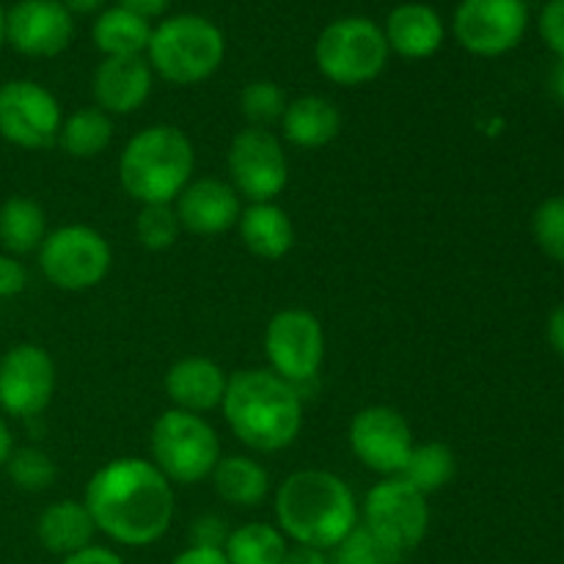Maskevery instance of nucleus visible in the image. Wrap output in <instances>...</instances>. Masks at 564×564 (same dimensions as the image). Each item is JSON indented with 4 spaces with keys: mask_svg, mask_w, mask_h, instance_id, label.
Returning a JSON list of instances; mask_svg holds the SVG:
<instances>
[{
    "mask_svg": "<svg viewBox=\"0 0 564 564\" xmlns=\"http://www.w3.org/2000/svg\"><path fill=\"white\" fill-rule=\"evenodd\" d=\"M402 556L405 554L386 545L364 523H358L339 545L330 549L328 564H402Z\"/></svg>",
    "mask_w": 564,
    "mask_h": 564,
    "instance_id": "nucleus-31",
    "label": "nucleus"
},
{
    "mask_svg": "<svg viewBox=\"0 0 564 564\" xmlns=\"http://www.w3.org/2000/svg\"><path fill=\"white\" fill-rule=\"evenodd\" d=\"M549 86H551V94H554L556 102L564 108V61H556V66L551 69Z\"/></svg>",
    "mask_w": 564,
    "mask_h": 564,
    "instance_id": "nucleus-45",
    "label": "nucleus"
},
{
    "mask_svg": "<svg viewBox=\"0 0 564 564\" xmlns=\"http://www.w3.org/2000/svg\"><path fill=\"white\" fill-rule=\"evenodd\" d=\"M220 411L235 438L259 455L290 449L303 430L301 394L270 369L229 375Z\"/></svg>",
    "mask_w": 564,
    "mask_h": 564,
    "instance_id": "nucleus-3",
    "label": "nucleus"
},
{
    "mask_svg": "<svg viewBox=\"0 0 564 564\" xmlns=\"http://www.w3.org/2000/svg\"><path fill=\"white\" fill-rule=\"evenodd\" d=\"M36 538L44 551L55 556H72L94 545L97 527L88 507L77 499H61L44 507L36 518Z\"/></svg>",
    "mask_w": 564,
    "mask_h": 564,
    "instance_id": "nucleus-22",
    "label": "nucleus"
},
{
    "mask_svg": "<svg viewBox=\"0 0 564 564\" xmlns=\"http://www.w3.org/2000/svg\"><path fill=\"white\" fill-rule=\"evenodd\" d=\"M61 102L47 86L28 77L0 83V138L25 152H42L58 143Z\"/></svg>",
    "mask_w": 564,
    "mask_h": 564,
    "instance_id": "nucleus-12",
    "label": "nucleus"
},
{
    "mask_svg": "<svg viewBox=\"0 0 564 564\" xmlns=\"http://www.w3.org/2000/svg\"><path fill=\"white\" fill-rule=\"evenodd\" d=\"M149 39H152V22L121 6L102 9L91 25V42L102 58L147 55Z\"/></svg>",
    "mask_w": 564,
    "mask_h": 564,
    "instance_id": "nucleus-24",
    "label": "nucleus"
},
{
    "mask_svg": "<svg viewBox=\"0 0 564 564\" xmlns=\"http://www.w3.org/2000/svg\"><path fill=\"white\" fill-rule=\"evenodd\" d=\"M549 341L556 352L564 358V303L556 306L549 317Z\"/></svg>",
    "mask_w": 564,
    "mask_h": 564,
    "instance_id": "nucleus-42",
    "label": "nucleus"
},
{
    "mask_svg": "<svg viewBox=\"0 0 564 564\" xmlns=\"http://www.w3.org/2000/svg\"><path fill=\"white\" fill-rule=\"evenodd\" d=\"M6 44V6L0 3V50H3Z\"/></svg>",
    "mask_w": 564,
    "mask_h": 564,
    "instance_id": "nucleus-46",
    "label": "nucleus"
},
{
    "mask_svg": "<svg viewBox=\"0 0 564 564\" xmlns=\"http://www.w3.org/2000/svg\"><path fill=\"white\" fill-rule=\"evenodd\" d=\"M380 28L391 53L405 61L433 58L446 39V25L438 11L419 0L394 6Z\"/></svg>",
    "mask_w": 564,
    "mask_h": 564,
    "instance_id": "nucleus-20",
    "label": "nucleus"
},
{
    "mask_svg": "<svg viewBox=\"0 0 564 564\" xmlns=\"http://www.w3.org/2000/svg\"><path fill=\"white\" fill-rule=\"evenodd\" d=\"M275 527L286 540L328 554L358 527V501L350 485L325 468L292 471L275 490Z\"/></svg>",
    "mask_w": 564,
    "mask_h": 564,
    "instance_id": "nucleus-2",
    "label": "nucleus"
},
{
    "mask_svg": "<svg viewBox=\"0 0 564 564\" xmlns=\"http://www.w3.org/2000/svg\"><path fill=\"white\" fill-rule=\"evenodd\" d=\"M235 229L240 231V240L248 253L264 259V262H279L295 246V226H292L290 213L275 202L242 207Z\"/></svg>",
    "mask_w": 564,
    "mask_h": 564,
    "instance_id": "nucleus-21",
    "label": "nucleus"
},
{
    "mask_svg": "<svg viewBox=\"0 0 564 564\" xmlns=\"http://www.w3.org/2000/svg\"><path fill=\"white\" fill-rule=\"evenodd\" d=\"M11 452H14V435H11V427L6 424V419L0 416V468H6Z\"/></svg>",
    "mask_w": 564,
    "mask_h": 564,
    "instance_id": "nucleus-44",
    "label": "nucleus"
},
{
    "mask_svg": "<svg viewBox=\"0 0 564 564\" xmlns=\"http://www.w3.org/2000/svg\"><path fill=\"white\" fill-rule=\"evenodd\" d=\"M264 356L270 372L297 386L312 383L325 361V330L317 314L303 306H286L264 328Z\"/></svg>",
    "mask_w": 564,
    "mask_h": 564,
    "instance_id": "nucleus-9",
    "label": "nucleus"
},
{
    "mask_svg": "<svg viewBox=\"0 0 564 564\" xmlns=\"http://www.w3.org/2000/svg\"><path fill=\"white\" fill-rule=\"evenodd\" d=\"M193 545H207V549H224L226 538H229V529L226 521L218 516H204L193 523L191 529Z\"/></svg>",
    "mask_w": 564,
    "mask_h": 564,
    "instance_id": "nucleus-37",
    "label": "nucleus"
},
{
    "mask_svg": "<svg viewBox=\"0 0 564 564\" xmlns=\"http://www.w3.org/2000/svg\"><path fill=\"white\" fill-rule=\"evenodd\" d=\"M6 474L14 488L25 490V494H42V490L53 488L58 468H55L53 457L39 446H20V449L14 446L9 463H6Z\"/></svg>",
    "mask_w": 564,
    "mask_h": 564,
    "instance_id": "nucleus-30",
    "label": "nucleus"
},
{
    "mask_svg": "<svg viewBox=\"0 0 564 564\" xmlns=\"http://www.w3.org/2000/svg\"><path fill=\"white\" fill-rule=\"evenodd\" d=\"M455 474L457 457L455 452H452V446L441 444V441H427V444H413L400 477L405 479L411 488H416L419 494L433 496L438 494V490H444L446 485L455 479Z\"/></svg>",
    "mask_w": 564,
    "mask_h": 564,
    "instance_id": "nucleus-29",
    "label": "nucleus"
},
{
    "mask_svg": "<svg viewBox=\"0 0 564 564\" xmlns=\"http://www.w3.org/2000/svg\"><path fill=\"white\" fill-rule=\"evenodd\" d=\"M171 564H229L224 549H207V545H191L182 551Z\"/></svg>",
    "mask_w": 564,
    "mask_h": 564,
    "instance_id": "nucleus-39",
    "label": "nucleus"
},
{
    "mask_svg": "<svg viewBox=\"0 0 564 564\" xmlns=\"http://www.w3.org/2000/svg\"><path fill=\"white\" fill-rule=\"evenodd\" d=\"M61 564H124L116 551L102 549V545H88V549L77 551V554L64 556Z\"/></svg>",
    "mask_w": 564,
    "mask_h": 564,
    "instance_id": "nucleus-38",
    "label": "nucleus"
},
{
    "mask_svg": "<svg viewBox=\"0 0 564 564\" xmlns=\"http://www.w3.org/2000/svg\"><path fill=\"white\" fill-rule=\"evenodd\" d=\"M226 58V36L202 14L165 17L152 28L147 61L158 77L171 86H198L220 69Z\"/></svg>",
    "mask_w": 564,
    "mask_h": 564,
    "instance_id": "nucleus-5",
    "label": "nucleus"
},
{
    "mask_svg": "<svg viewBox=\"0 0 564 564\" xmlns=\"http://www.w3.org/2000/svg\"><path fill=\"white\" fill-rule=\"evenodd\" d=\"M55 361L42 345L20 341L0 356V413L11 419H33L53 402Z\"/></svg>",
    "mask_w": 564,
    "mask_h": 564,
    "instance_id": "nucleus-14",
    "label": "nucleus"
},
{
    "mask_svg": "<svg viewBox=\"0 0 564 564\" xmlns=\"http://www.w3.org/2000/svg\"><path fill=\"white\" fill-rule=\"evenodd\" d=\"M182 235L174 204H147L135 218V237L147 251H169Z\"/></svg>",
    "mask_w": 564,
    "mask_h": 564,
    "instance_id": "nucleus-33",
    "label": "nucleus"
},
{
    "mask_svg": "<svg viewBox=\"0 0 564 564\" xmlns=\"http://www.w3.org/2000/svg\"><path fill=\"white\" fill-rule=\"evenodd\" d=\"M83 505L97 532L127 549L165 538L176 512L174 485L143 457H116L91 474Z\"/></svg>",
    "mask_w": 564,
    "mask_h": 564,
    "instance_id": "nucleus-1",
    "label": "nucleus"
},
{
    "mask_svg": "<svg viewBox=\"0 0 564 564\" xmlns=\"http://www.w3.org/2000/svg\"><path fill=\"white\" fill-rule=\"evenodd\" d=\"M279 124L286 143L312 152V149H323L336 141V135L341 132V113L330 99L319 97V94H306L286 105Z\"/></svg>",
    "mask_w": 564,
    "mask_h": 564,
    "instance_id": "nucleus-23",
    "label": "nucleus"
},
{
    "mask_svg": "<svg viewBox=\"0 0 564 564\" xmlns=\"http://www.w3.org/2000/svg\"><path fill=\"white\" fill-rule=\"evenodd\" d=\"M47 237V215L28 196H11L0 204V248L11 257L36 253Z\"/></svg>",
    "mask_w": 564,
    "mask_h": 564,
    "instance_id": "nucleus-26",
    "label": "nucleus"
},
{
    "mask_svg": "<svg viewBox=\"0 0 564 564\" xmlns=\"http://www.w3.org/2000/svg\"><path fill=\"white\" fill-rule=\"evenodd\" d=\"M226 383H229V375L224 372L220 364L207 356H187L171 364L163 378V391L171 400V408L204 416V413L220 408Z\"/></svg>",
    "mask_w": 564,
    "mask_h": 564,
    "instance_id": "nucleus-19",
    "label": "nucleus"
},
{
    "mask_svg": "<svg viewBox=\"0 0 564 564\" xmlns=\"http://www.w3.org/2000/svg\"><path fill=\"white\" fill-rule=\"evenodd\" d=\"M75 39V17L61 0H17L6 9V44L25 58H55Z\"/></svg>",
    "mask_w": 564,
    "mask_h": 564,
    "instance_id": "nucleus-16",
    "label": "nucleus"
},
{
    "mask_svg": "<svg viewBox=\"0 0 564 564\" xmlns=\"http://www.w3.org/2000/svg\"><path fill=\"white\" fill-rule=\"evenodd\" d=\"M538 28L551 53L560 61H564V0H549V3L543 6Z\"/></svg>",
    "mask_w": 564,
    "mask_h": 564,
    "instance_id": "nucleus-35",
    "label": "nucleus"
},
{
    "mask_svg": "<svg viewBox=\"0 0 564 564\" xmlns=\"http://www.w3.org/2000/svg\"><path fill=\"white\" fill-rule=\"evenodd\" d=\"M215 494L220 501L231 507H259L270 494V474L259 460L248 455H226L220 457L213 471Z\"/></svg>",
    "mask_w": 564,
    "mask_h": 564,
    "instance_id": "nucleus-25",
    "label": "nucleus"
},
{
    "mask_svg": "<svg viewBox=\"0 0 564 564\" xmlns=\"http://www.w3.org/2000/svg\"><path fill=\"white\" fill-rule=\"evenodd\" d=\"M182 231L196 237H218L235 229L240 220L242 202L229 180L198 176L174 202Z\"/></svg>",
    "mask_w": 564,
    "mask_h": 564,
    "instance_id": "nucleus-17",
    "label": "nucleus"
},
{
    "mask_svg": "<svg viewBox=\"0 0 564 564\" xmlns=\"http://www.w3.org/2000/svg\"><path fill=\"white\" fill-rule=\"evenodd\" d=\"M226 171H229V185L248 204L275 202L290 182L284 143L264 127H246L231 138Z\"/></svg>",
    "mask_w": 564,
    "mask_h": 564,
    "instance_id": "nucleus-10",
    "label": "nucleus"
},
{
    "mask_svg": "<svg viewBox=\"0 0 564 564\" xmlns=\"http://www.w3.org/2000/svg\"><path fill=\"white\" fill-rule=\"evenodd\" d=\"M532 235L540 251L564 264V196H551L534 209Z\"/></svg>",
    "mask_w": 564,
    "mask_h": 564,
    "instance_id": "nucleus-34",
    "label": "nucleus"
},
{
    "mask_svg": "<svg viewBox=\"0 0 564 564\" xmlns=\"http://www.w3.org/2000/svg\"><path fill=\"white\" fill-rule=\"evenodd\" d=\"M286 538L273 523H242L231 529L224 543V554L229 564H281L284 560Z\"/></svg>",
    "mask_w": 564,
    "mask_h": 564,
    "instance_id": "nucleus-28",
    "label": "nucleus"
},
{
    "mask_svg": "<svg viewBox=\"0 0 564 564\" xmlns=\"http://www.w3.org/2000/svg\"><path fill=\"white\" fill-rule=\"evenodd\" d=\"M286 105H290V99H286L284 88L273 80H251L240 91V110L246 116L248 127L270 130V124L281 121Z\"/></svg>",
    "mask_w": 564,
    "mask_h": 564,
    "instance_id": "nucleus-32",
    "label": "nucleus"
},
{
    "mask_svg": "<svg viewBox=\"0 0 564 564\" xmlns=\"http://www.w3.org/2000/svg\"><path fill=\"white\" fill-rule=\"evenodd\" d=\"M69 9V14H99L105 9V0H61Z\"/></svg>",
    "mask_w": 564,
    "mask_h": 564,
    "instance_id": "nucleus-43",
    "label": "nucleus"
},
{
    "mask_svg": "<svg viewBox=\"0 0 564 564\" xmlns=\"http://www.w3.org/2000/svg\"><path fill=\"white\" fill-rule=\"evenodd\" d=\"M389 58L383 28L369 17H339L314 42V64L334 86H367L383 75Z\"/></svg>",
    "mask_w": 564,
    "mask_h": 564,
    "instance_id": "nucleus-6",
    "label": "nucleus"
},
{
    "mask_svg": "<svg viewBox=\"0 0 564 564\" xmlns=\"http://www.w3.org/2000/svg\"><path fill=\"white\" fill-rule=\"evenodd\" d=\"M347 441L358 463L380 477H400L416 444L408 419L389 405L361 408L352 416Z\"/></svg>",
    "mask_w": 564,
    "mask_h": 564,
    "instance_id": "nucleus-15",
    "label": "nucleus"
},
{
    "mask_svg": "<svg viewBox=\"0 0 564 564\" xmlns=\"http://www.w3.org/2000/svg\"><path fill=\"white\" fill-rule=\"evenodd\" d=\"M196 149L185 130L152 124L138 130L119 154V185L132 202L174 204L193 182Z\"/></svg>",
    "mask_w": 564,
    "mask_h": 564,
    "instance_id": "nucleus-4",
    "label": "nucleus"
},
{
    "mask_svg": "<svg viewBox=\"0 0 564 564\" xmlns=\"http://www.w3.org/2000/svg\"><path fill=\"white\" fill-rule=\"evenodd\" d=\"M116 6H121V9H130V11H135V14L152 20V17H160L165 9H169L171 0H116Z\"/></svg>",
    "mask_w": 564,
    "mask_h": 564,
    "instance_id": "nucleus-41",
    "label": "nucleus"
},
{
    "mask_svg": "<svg viewBox=\"0 0 564 564\" xmlns=\"http://www.w3.org/2000/svg\"><path fill=\"white\" fill-rule=\"evenodd\" d=\"M113 141V119L97 105L77 108L75 113L64 116L58 132V147L75 160H91L102 154Z\"/></svg>",
    "mask_w": 564,
    "mask_h": 564,
    "instance_id": "nucleus-27",
    "label": "nucleus"
},
{
    "mask_svg": "<svg viewBox=\"0 0 564 564\" xmlns=\"http://www.w3.org/2000/svg\"><path fill=\"white\" fill-rule=\"evenodd\" d=\"M154 72L147 55H121V58H102L94 69L91 94L94 105L113 119L130 116L147 105L152 97Z\"/></svg>",
    "mask_w": 564,
    "mask_h": 564,
    "instance_id": "nucleus-18",
    "label": "nucleus"
},
{
    "mask_svg": "<svg viewBox=\"0 0 564 564\" xmlns=\"http://www.w3.org/2000/svg\"><path fill=\"white\" fill-rule=\"evenodd\" d=\"M39 270L64 292H86L102 284L113 264V251L105 235L83 224L61 226L47 231L39 246Z\"/></svg>",
    "mask_w": 564,
    "mask_h": 564,
    "instance_id": "nucleus-8",
    "label": "nucleus"
},
{
    "mask_svg": "<svg viewBox=\"0 0 564 564\" xmlns=\"http://www.w3.org/2000/svg\"><path fill=\"white\" fill-rule=\"evenodd\" d=\"M28 286V270L20 262V257L0 253V297L22 295Z\"/></svg>",
    "mask_w": 564,
    "mask_h": 564,
    "instance_id": "nucleus-36",
    "label": "nucleus"
},
{
    "mask_svg": "<svg viewBox=\"0 0 564 564\" xmlns=\"http://www.w3.org/2000/svg\"><path fill=\"white\" fill-rule=\"evenodd\" d=\"M358 512L364 518V527L400 554L419 549L427 538V496L411 488L402 477H383L378 485H372Z\"/></svg>",
    "mask_w": 564,
    "mask_h": 564,
    "instance_id": "nucleus-11",
    "label": "nucleus"
},
{
    "mask_svg": "<svg viewBox=\"0 0 564 564\" xmlns=\"http://www.w3.org/2000/svg\"><path fill=\"white\" fill-rule=\"evenodd\" d=\"M281 564H328V554L317 549H306V545H292V549H286Z\"/></svg>",
    "mask_w": 564,
    "mask_h": 564,
    "instance_id": "nucleus-40",
    "label": "nucleus"
},
{
    "mask_svg": "<svg viewBox=\"0 0 564 564\" xmlns=\"http://www.w3.org/2000/svg\"><path fill=\"white\" fill-rule=\"evenodd\" d=\"M149 452L152 466L171 485H198L213 477L220 460V441L204 416L169 408L152 424Z\"/></svg>",
    "mask_w": 564,
    "mask_h": 564,
    "instance_id": "nucleus-7",
    "label": "nucleus"
},
{
    "mask_svg": "<svg viewBox=\"0 0 564 564\" xmlns=\"http://www.w3.org/2000/svg\"><path fill=\"white\" fill-rule=\"evenodd\" d=\"M527 31V0H460L452 14V33L457 44L479 58L512 53Z\"/></svg>",
    "mask_w": 564,
    "mask_h": 564,
    "instance_id": "nucleus-13",
    "label": "nucleus"
}]
</instances>
